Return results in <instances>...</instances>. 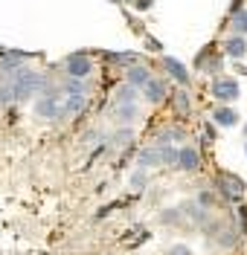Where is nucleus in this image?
I'll list each match as a JSON object with an SVG mask.
<instances>
[{
  "label": "nucleus",
  "mask_w": 247,
  "mask_h": 255,
  "mask_svg": "<svg viewBox=\"0 0 247 255\" xmlns=\"http://www.w3.org/2000/svg\"><path fill=\"white\" fill-rule=\"evenodd\" d=\"M49 84L52 81L44 73H38L32 67H23V70H17L15 79H12V99H15V105H23V102H29L35 96H41Z\"/></svg>",
  "instance_id": "nucleus-1"
},
{
  "label": "nucleus",
  "mask_w": 247,
  "mask_h": 255,
  "mask_svg": "<svg viewBox=\"0 0 247 255\" xmlns=\"http://www.w3.org/2000/svg\"><path fill=\"white\" fill-rule=\"evenodd\" d=\"M61 87H55V84H49L47 90L41 96H35V105H32V113L38 119H52L55 122V116H58V108H61Z\"/></svg>",
  "instance_id": "nucleus-2"
},
{
  "label": "nucleus",
  "mask_w": 247,
  "mask_h": 255,
  "mask_svg": "<svg viewBox=\"0 0 247 255\" xmlns=\"http://www.w3.org/2000/svg\"><path fill=\"white\" fill-rule=\"evenodd\" d=\"M64 73H67V79H82L84 81L93 73V58H90L87 52H73V55L64 58Z\"/></svg>",
  "instance_id": "nucleus-3"
},
{
  "label": "nucleus",
  "mask_w": 247,
  "mask_h": 255,
  "mask_svg": "<svg viewBox=\"0 0 247 255\" xmlns=\"http://www.w3.org/2000/svg\"><path fill=\"white\" fill-rule=\"evenodd\" d=\"M210 90L218 102H233V99H239V81L230 79V76H218Z\"/></svg>",
  "instance_id": "nucleus-4"
},
{
  "label": "nucleus",
  "mask_w": 247,
  "mask_h": 255,
  "mask_svg": "<svg viewBox=\"0 0 247 255\" xmlns=\"http://www.w3.org/2000/svg\"><path fill=\"white\" fill-rule=\"evenodd\" d=\"M215 189L221 191L227 200H239L242 191H245V183H242L239 177H233V174H218L215 177Z\"/></svg>",
  "instance_id": "nucleus-5"
},
{
  "label": "nucleus",
  "mask_w": 247,
  "mask_h": 255,
  "mask_svg": "<svg viewBox=\"0 0 247 255\" xmlns=\"http://www.w3.org/2000/svg\"><path fill=\"white\" fill-rule=\"evenodd\" d=\"M175 168H181V171H198V168H201V154H198V148H192V145L178 148V162H175Z\"/></svg>",
  "instance_id": "nucleus-6"
},
{
  "label": "nucleus",
  "mask_w": 247,
  "mask_h": 255,
  "mask_svg": "<svg viewBox=\"0 0 247 255\" xmlns=\"http://www.w3.org/2000/svg\"><path fill=\"white\" fill-rule=\"evenodd\" d=\"M148 81H151V70L143 67V64H134V67L125 70V84H131L134 90H143Z\"/></svg>",
  "instance_id": "nucleus-7"
},
{
  "label": "nucleus",
  "mask_w": 247,
  "mask_h": 255,
  "mask_svg": "<svg viewBox=\"0 0 247 255\" xmlns=\"http://www.w3.org/2000/svg\"><path fill=\"white\" fill-rule=\"evenodd\" d=\"M163 70H166V73H169L175 81H178V84H189V70H186V67L178 61V58L166 55V58H163Z\"/></svg>",
  "instance_id": "nucleus-8"
},
{
  "label": "nucleus",
  "mask_w": 247,
  "mask_h": 255,
  "mask_svg": "<svg viewBox=\"0 0 247 255\" xmlns=\"http://www.w3.org/2000/svg\"><path fill=\"white\" fill-rule=\"evenodd\" d=\"M154 165H163V162H160V145H151V148H143V151L137 154V168H143V171H148V168H154Z\"/></svg>",
  "instance_id": "nucleus-9"
},
{
  "label": "nucleus",
  "mask_w": 247,
  "mask_h": 255,
  "mask_svg": "<svg viewBox=\"0 0 247 255\" xmlns=\"http://www.w3.org/2000/svg\"><path fill=\"white\" fill-rule=\"evenodd\" d=\"M143 96H146V102H151V105H160V102L166 99V81L151 76V81L143 87Z\"/></svg>",
  "instance_id": "nucleus-10"
},
{
  "label": "nucleus",
  "mask_w": 247,
  "mask_h": 255,
  "mask_svg": "<svg viewBox=\"0 0 247 255\" xmlns=\"http://www.w3.org/2000/svg\"><path fill=\"white\" fill-rule=\"evenodd\" d=\"M224 55H230V58H245L247 55V41L242 35H233L224 41Z\"/></svg>",
  "instance_id": "nucleus-11"
},
{
  "label": "nucleus",
  "mask_w": 247,
  "mask_h": 255,
  "mask_svg": "<svg viewBox=\"0 0 247 255\" xmlns=\"http://www.w3.org/2000/svg\"><path fill=\"white\" fill-rule=\"evenodd\" d=\"M114 119L116 125H131L134 119H137V105H114Z\"/></svg>",
  "instance_id": "nucleus-12"
},
{
  "label": "nucleus",
  "mask_w": 247,
  "mask_h": 255,
  "mask_svg": "<svg viewBox=\"0 0 247 255\" xmlns=\"http://www.w3.org/2000/svg\"><path fill=\"white\" fill-rule=\"evenodd\" d=\"M102 58H105V61H111V64H122V67H134V64H137V52H105Z\"/></svg>",
  "instance_id": "nucleus-13"
},
{
  "label": "nucleus",
  "mask_w": 247,
  "mask_h": 255,
  "mask_svg": "<svg viewBox=\"0 0 247 255\" xmlns=\"http://www.w3.org/2000/svg\"><path fill=\"white\" fill-rule=\"evenodd\" d=\"M114 105H137V90L131 84H122L114 93Z\"/></svg>",
  "instance_id": "nucleus-14"
},
{
  "label": "nucleus",
  "mask_w": 247,
  "mask_h": 255,
  "mask_svg": "<svg viewBox=\"0 0 247 255\" xmlns=\"http://www.w3.org/2000/svg\"><path fill=\"white\" fill-rule=\"evenodd\" d=\"M213 119L221 128H230V125H236V122H239V113L233 111V108H218V111L213 113Z\"/></svg>",
  "instance_id": "nucleus-15"
},
{
  "label": "nucleus",
  "mask_w": 247,
  "mask_h": 255,
  "mask_svg": "<svg viewBox=\"0 0 247 255\" xmlns=\"http://www.w3.org/2000/svg\"><path fill=\"white\" fill-rule=\"evenodd\" d=\"M131 139H134V130H131V128H119L114 136H111V142H108V145H111V148H125Z\"/></svg>",
  "instance_id": "nucleus-16"
},
{
  "label": "nucleus",
  "mask_w": 247,
  "mask_h": 255,
  "mask_svg": "<svg viewBox=\"0 0 247 255\" xmlns=\"http://www.w3.org/2000/svg\"><path fill=\"white\" fill-rule=\"evenodd\" d=\"M183 139V130L181 128H166L157 133V145H169V142H181Z\"/></svg>",
  "instance_id": "nucleus-17"
},
{
  "label": "nucleus",
  "mask_w": 247,
  "mask_h": 255,
  "mask_svg": "<svg viewBox=\"0 0 247 255\" xmlns=\"http://www.w3.org/2000/svg\"><path fill=\"white\" fill-rule=\"evenodd\" d=\"M175 111L181 113V116H189L192 102H189V93H186V90H178V93H175Z\"/></svg>",
  "instance_id": "nucleus-18"
},
{
  "label": "nucleus",
  "mask_w": 247,
  "mask_h": 255,
  "mask_svg": "<svg viewBox=\"0 0 247 255\" xmlns=\"http://www.w3.org/2000/svg\"><path fill=\"white\" fill-rule=\"evenodd\" d=\"M233 29H236V35H245L247 32V9L233 12Z\"/></svg>",
  "instance_id": "nucleus-19"
},
{
  "label": "nucleus",
  "mask_w": 247,
  "mask_h": 255,
  "mask_svg": "<svg viewBox=\"0 0 247 255\" xmlns=\"http://www.w3.org/2000/svg\"><path fill=\"white\" fill-rule=\"evenodd\" d=\"M160 162L175 168V162H178V148H172V145H160Z\"/></svg>",
  "instance_id": "nucleus-20"
},
{
  "label": "nucleus",
  "mask_w": 247,
  "mask_h": 255,
  "mask_svg": "<svg viewBox=\"0 0 247 255\" xmlns=\"http://www.w3.org/2000/svg\"><path fill=\"white\" fill-rule=\"evenodd\" d=\"M12 102H15V99H12V84H9V81H0V111L9 108Z\"/></svg>",
  "instance_id": "nucleus-21"
},
{
  "label": "nucleus",
  "mask_w": 247,
  "mask_h": 255,
  "mask_svg": "<svg viewBox=\"0 0 247 255\" xmlns=\"http://www.w3.org/2000/svg\"><path fill=\"white\" fill-rule=\"evenodd\" d=\"M160 223H166V226L181 223V209H166V212H160Z\"/></svg>",
  "instance_id": "nucleus-22"
},
{
  "label": "nucleus",
  "mask_w": 247,
  "mask_h": 255,
  "mask_svg": "<svg viewBox=\"0 0 247 255\" xmlns=\"http://www.w3.org/2000/svg\"><path fill=\"white\" fill-rule=\"evenodd\" d=\"M146 183H148V174L143 171V168H137V171L131 174V189L143 191V189H146Z\"/></svg>",
  "instance_id": "nucleus-23"
},
{
  "label": "nucleus",
  "mask_w": 247,
  "mask_h": 255,
  "mask_svg": "<svg viewBox=\"0 0 247 255\" xmlns=\"http://www.w3.org/2000/svg\"><path fill=\"white\" fill-rule=\"evenodd\" d=\"M169 255H192V250H189L186 244H175V247L169 250Z\"/></svg>",
  "instance_id": "nucleus-24"
},
{
  "label": "nucleus",
  "mask_w": 247,
  "mask_h": 255,
  "mask_svg": "<svg viewBox=\"0 0 247 255\" xmlns=\"http://www.w3.org/2000/svg\"><path fill=\"white\" fill-rule=\"evenodd\" d=\"M137 3V9H151V0H134Z\"/></svg>",
  "instance_id": "nucleus-25"
},
{
  "label": "nucleus",
  "mask_w": 247,
  "mask_h": 255,
  "mask_svg": "<svg viewBox=\"0 0 247 255\" xmlns=\"http://www.w3.org/2000/svg\"><path fill=\"white\" fill-rule=\"evenodd\" d=\"M148 49H154V52H160V49H163V47H160V44H157L154 38H148Z\"/></svg>",
  "instance_id": "nucleus-26"
},
{
  "label": "nucleus",
  "mask_w": 247,
  "mask_h": 255,
  "mask_svg": "<svg viewBox=\"0 0 247 255\" xmlns=\"http://www.w3.org/2000/svg\"><path fill=\"white\" fill-rule=\"evenodd\" d=\"M245 133H247V128H245Z\"/></svg>",
  "instance_id": "nucleus-27"
},
{
  "label": "nucleus",
  "mask_w": 247,
  "mask_h": 255,
  "mask_svg": "<svg viewBox=\"0 0 247 255\" xmlns=\"http://www.w3.org/2000/svg\"><path fill=\"white\" fill-rule=\"evenodd\" d=\"M245 151H247V145H245Z\"/></svg>",
  "instance_id": "nucleus-28"
}]
</instances>
